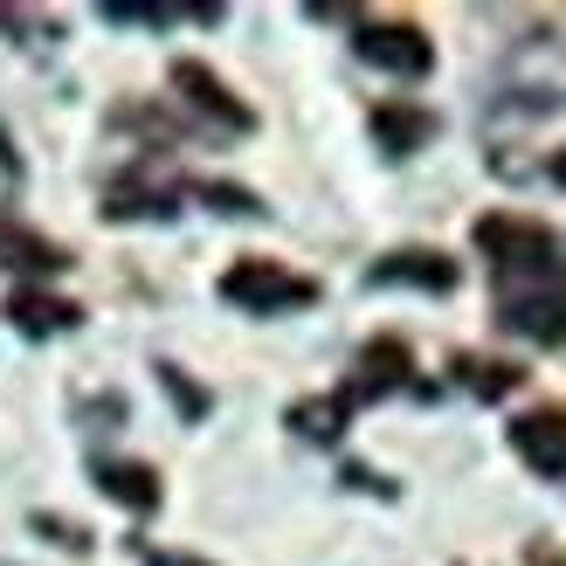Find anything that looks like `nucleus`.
Instances as JSON below:
<instances>
[{
  "label": "nucleus",
  "instance_id": "nucleus-11",
  "mask_svg": "<svg viewBox=\"0 0 566 566\" xmlns=\"http://www.w3.org/2000/svg\"><path fill=\"white\" fill-rule=\"evenodd\" d=\"M0 270L55 276V270H70V249L49 242V235H35V229H28V221H14V214H0Z\"/></svg>",
  "mask_w": 566,
  "mask_h": 566
},
{
  "label": "nucleus",
  "instance_id": "nucleus-23",
  "mask_svg": "<svg viewBox=\"0 0 566 566\" xmlns=\"http://www.w3.org/2000/svg\"><path fill=\"white\" fill-rule=\"evenodd\" d=\"M0 174H8V180L21 174V153H14V138H8V125H0Z\"/></svg>",
  "mask_w": 566,
  "mask_h": 566
},
{
  "label": "nucleus",
  "instance_id": "nucleus-7",
  "mask_svg": "<svg viewBox=\"0 0 566 566\" xmlns=\"http://www.w3.org/2000/svg\"><path fill=\"white\" fill-rule=\"evenodd\" d=\"M374 291H394V283H408V291H429V297H449L463 283V270L442 256V249H387V256L366 270Z\"/></svg>",
  "mask_w": 566,
  "mask_h": 566
},
{
  "label": "nucleus",
  "instance_id": "nucleus-5",
  "mask_svg": "<svg viewBox=\"0 0 566 566\" xmlns=\"http://www.w3.org/2000/svg\"><path fill=\"white\" fill-rule=\"evenodd\" d=\"M338 394H346L353 408L380 401V394H415V353H408V338H394V332L366 338L359 359H353V380L338 387Z\"/></svg>",
  "mask_w": 566,
  "mask_h": 566
},
{
  "label": "nucleus",
  "instance_id": "nucleus-4",
  "mask_svg": "<svg viewBox=\"0 0 566 566\" xmlns=\"http://www.w3.org/2000/svg\"><path fill=\"white\" fill-rule=\"evenodd\" d=\"M353 55L387 70V76H429L436 70V42L421 35L415 21H359L353 28Z\"/></svg>",
  "mask_w": 566,
  "mask_h": 566
},
{
  "label": "nucleus",
  "instance_id": "nucleus-10",
  "mask_svg": "<svg viewBox=\"0 0 566 566\" xmlns=\"http://www.w3.org/2000/svg\"><path fill=\"white\" fill-rule=\"evenodd\" d=\"M91 476H97V491L111 497V504H125V512H159V470L153 463H125V457H97L91 463Z\"/></svg>",
  "mask_w": 566,
  "mask_h": 566
},
{
  "label": "nucleus",
  "instance_id": "nucleus-14",
  "mask_svg": "<svg viewBox=\"0 0 566 566\" xmlns=\"http://www.w3.org/2000/svg\"><path fill=\"white\" fill-rule=\"evenodd\" d=\"M449 374H457V387L476 394V401H504V394L525 387V366L491 359V353H457V359H449Z\"/></svg>",
  "mask_w": 566,
  "mask_h": 566
},
{
  "label": "nucleus",
  "instance_id": "nucleus-21",
  "mask_svg": "<svg viewBox=\"0 0 566 566\" xmlns=\"http://www.w3.org/2000/svg\"><path fill=\"white\" fill-rule=\"evenodd\" d=\"M346 484H353V491H374V497H394V484H387V476L359 470V463H346Z\"/></svg>",
  "mask_w": 566,
  "mask_h": 566
},
{
  "label": "nucleus",
  "instance_id": "nucleus-18",
  "mask_svg": "<svg viewBox=\"0 0 566 566\" xmlns=\"http://www.w3.org/2000/svg\"><path fill=\"white\" fill-rule=\"evenodd\" d=\"M153 374H159V387H166V394H174V408H180V421H201V415L214 408V401H208V387H193V380L180 374V366H174V359H159V366H153Z\"/></svg>",
  "mask_w": 566,
  "mask_h": 566
},
{
  "label": "nucleus",
  "instance_id": "nucleus-8",
  "mask_svg": "<svg viewBox=\"0 0 566 566\" xmlns=\"http://www.w3.org/2000/svg\"><path fill=\"white\" fill-rule=\"evenodd\" d=\"M512 449L532 476H566V408H532L512 421Z\"/></svg>",
  "mask_w": 566,
  "mask_h": 566
},
{
  "label": "nucleus",
  "instance_id": "nucleus-22",
  "mask_svg": "<svg viewBox=\"0 0 566 566\" xmlns=\"http://www.w3.org/2000/svg\"><path fill=\"white\" fill-rule=\"evenodd\" d=\"M525 566H566V546H553V539H532V546H525Z\"/></svg>",
  "mask_w": 566,
  "mask_h": 566
},
{
  "label": "nucleus",
  "instance_id": "nucleus-9",
  "mask_svg": "<svg viewBox=\"0 0 566 566\" xmlns=\"http://www.w3.org/2000/svg\"><path fill=\"white\" fill-rule=\"evenodd\" d=\"M366 132H374V146H380L387 159H408V153H421V146L436 138V111H421V104H408V97H387V104L366 111Z\"/></svg>",
  "mask_w": 566,
  "mask_h": 566
},
{
  "label": "nucleus",
  "instance_id": "nucleus-20",
  "mask_svg": "<svg viewBox=\"0 0 566 566\" xmlns=\"http://www.w3.org/2000/svg\"><path fill=\"white\" fill-rule=\"evenodd\" d=\"M132 559H138V566H214V559H193V553H166V546H153V539H132Z\"/></svg>",
  "mask_w": 566,
  "mask_h": 566
},
{
  "label": "nucleus",
  "instance_id": "nucleus-6",
  "mask_svg": "<svg viewBox=\"0 0 566 566\" xmlns=\"http://www.w3.org/2000/svg\"><path fill=\"white\" fill-rule=\"evenodd\" d=\"M174 91L187 97V111H201V118L221 125V132H235V138H242V132H256V111H249V104H242L208 63H193V55H180V63H174Z\"/></svg>",
  "mask_w": 566,
  "mask_h": 566
},
{
  "label": "nucleus",
  "instance_id": "nucleus-17",
  "mask_svg": "<svg viewBox=\"0 0 566 566\" xmlns=\"http://www.w3.org/2000/svg\"><path fill=\"white\" fill-rule=\"evenodd\" d=\"M187 193H193V201H208L214 214H235V221H263V214H270V208L256 201V193L235 187V180H193Z\"/></svg>",
  "mask_w": 566,
  "mask_h": 566
},
{
  "label": "nucleus",
  "instance_id": "nucleus-3",
  "mask_svg": "<svg viewBox=\"0 0 566 566\" xmlns=\"http://www.w3.org/2000/svg\"><path fill=\"white\" fill-rule=\"evenodd\" d=\"M180 193H187L180 174H159L153 159H138V166H125V174L104 187V221H174Z\"/></svg>",
  "mask_w": 566,
  "mask_h": 566
},
{
  "label": "nucleus",
  "instance_id": "nucleus-1",
  "mask_svg": "<svg viewBox=\"0 0 566 566\" xmlns=\"http://www.w3.org/2000/svg\"><path fill=\"white\" fill-rule=\"evenodd\" d=\"M470 242L484 249L497 304L512 297H566V235H553L532 214H484L470 229Z\"/></svg>",
  "mask_w": 566,
  "mask_h": 566
},
{
  "label": "nucleus",
  "instance_id": "nucleus-24",
  "mask_svg": "<svg viewBox=\"0 0 566 566\" xmlns=\"http://www.w3.org/2000/svg\"><path fill=\"white\" fill-rule=\"evenodd\" d=\"M546 180H553V187H566V146H559V153L546 159Z\"/></svg>",
  "mask_w": 566,
  "mask_h": 566
},
{
  "label": "nucleus",
  "instance_id": "nucleus-16",
  "mask_svg": "<svg viewBox=\"0 0 566 566\" xmlns=\"http://www.w3.org/2000/svg\"><path fill=\"white\" fill-rule=\"evenodd\" d=\"M104 21H118V28H166V21H221V8H180V0H104Z\"/></svg>",
  "mask_w": 566,
  "mask_h": 566
},
{
  "label": "nucleus",
  "instance_id": "nucleus-12",
  "mask_svg": "<svg viewBox=\"0 0 566 566\" xmlns=\"http://www.w3.org/2000/svg\"><path fill=\"white\" fill-rule=\"evenodd\" d=\"M0 311H8V325H14L21 338H55V332H76V325H83V304L49 297V291H14Z\"/></svg>",
  "mask_w": 566,
  "mask_h": 566
},
{
  "label": "nucleus",
  "instance_id": "nucleus-15",
  "mask_svg": "<svg viewBox=\"0 0 566 566\" xmlns=\"http://www.w3.org/2000/svg\"><path fill=\"white\" fill-rule=\"evenodd\" d=\"M283 421H291L304 442H338L346 421H353V401H346V394H304V401H291Z\"/></svg>",
  "mask_w": 566,
  "mask_h": 566
},
{
  "label": "nucleus",
  "instance_id": "nucleus-19",
  "mask_svg": "<svg viewBox=\"0 0 566 566\" xmlns=\"http://www.w3.org/2000/svg\"><path fill=\"white\" fill-rule=\"evenodd\" d=\"M35 532H49V539L55 546H63V553H91V525H70V518H35Z\"/></svg>",
  "mask_w": 566,
  "mask_h": 566
},
{
  "label": "nucleus",
  "instance_id": "nucleus-2",
  "mask_svg": "<svg viewBox=\"0 0 566 566\" xmlns=\"http://www.w3.org/2000/svg\"><path fill=\"white\" fill-rule=\"evenodd\" d=\"M221 297L249 318H283V311H304L318 304V276H304L291 263H270V256H242L221 270Z\"/></svg>",
  "mask_w": 566,
  "mask_h": 566
},
{
  "label": "nucleus",
  "instance_id": "nucleus-13",
  "mask_svg": "<svg viewBox=\"0 0 566 566\" xmlns=\"http://www.w3.org/2000/svg\"><path fill=\"white\" fill-rule=\"evenodd\" d=\"M497 325L532 338V346H566V297H512L497 304Z\"/></svg>",
  "mask_w": 566,
  "mask_h": 566
}]
</instances>
